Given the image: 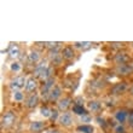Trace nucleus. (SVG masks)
Listing matches in <instances>:
<instances>
[{
  "label": "nucleus",
  "mask_w": 133,
  "mask_h": 133,
  "mask_svg": "<svg viewBox=\"0 0 133 133\" xmlns=\"http://www.w3.org/2000/svg\"><path fill=\"white\" fill-rule=\"evenodd\" d=\"M55 82H56L55 77H51V79H49L47 81H45V82H44V85H42V87H41V91H40L42 99H45V101H49L50 92L52 91V88L56 86V85H55Z\"/></svg>",
  "instance_id": "obj_1"
},
{
  "label": "nucleus",
  "mask_w": 133,
  "mask_h": 133,
  "mask_svg": "<svg viewBox=\"0 0 133 133\" xmlns=\"http://www.w3.org/2000/svg\"><path fill=\"white\" fill-rule=\"evenodd\" d=\"M25 85H27V80H25V76H17L12 79L10 81V84H9V87L14 92L16 91H19L22 88L24 87Z\"/></svg>",
  "instance_id": "obj_2"
},
{
  "label": "nucleus",
  "mask_w": 133,
  "mask_h": 133,
  "mask_svg": "<svg viewBox=\"0 0 133 133\" xmlns=\"http://www.w3.org/2000/svg\"><path fill=\"white\" fill-rule=\"evenodd\" d=\"M16 121V115L14 111H6L1 116V128H9L15 123Z\"/></svg>",
  "instance_id": "obj_3"
},
{
  "label": "nucleus",
  "mask_w": 133,
  "mask_h": 133,
  "mask_svg": "<svg viewBox=\"0 0 133 133\" xmlns=\"http://www.w3.org/2000/svg\"><path fill=\"white\" fill-rule=\"evenodd\" d=\"M127 88H128V85L127 82L125 81H120V82H116L111 86L110 88V95L111 96H119V95H122L125 92L127 91Z\"/></svg>",
  "instance_id": "obj_4"
},
{
  "label": "nucleus",
  "mask_w": 133,
  "mask_h": 133,
  "mask_svg": "<svg viewBox=\"0 0 133 133\" xmlns=\"http://www.w3.org/2000/svg\"><path fill=\"white\" fill-rule=\"evenodd\" d=\"M49 58L51 59L53 64H61L62 59H63V57H62V51H59V47L58 49H53V50H50L49 51Z\"/></svg>",
  "instance_id": "obj_5"
},
{
  "label": "nucleus",
  "mask_w": 133,
  "mask_h": 133,
  "mask_svg": "<svg viewBox=\"0 0 133 133\" xmlns=\"http://www.w3.org/2000/svg\"><path fill=\"white\" fill-rule=\"evenodd\" d=\"M73 116H71V114L68 111L65 112H62L59 115V119H58V123H59L61 126L63 127H69L73 125Z\"/></svg>",
  "instance_id": "obj_6"
},
{
  "label": "nucleus",
  "mask_w": 133,
  "mask_h": 133,
  "mask_svg": "<svg viewBox=\"0 0 133 133\" xmlns=\"http://www.w3.org/2000/svg\"><path fill=\"white\" fill-rule=\"evenodd\" d=\"M114 62H115L117 65H122V64H127L130 63V56L127 52H122V51H119L114 56Z\"/></svg>",
  "instance_id": "obj_7"
},
{
  "label": "nucleus",
  "mask_w": 133,
  "mask_h": 133,
  "mask_svg": "<svg viewBox=\"0 0 133 133\" xmlns=\"http://www.w3.org/2000/svg\"><path fill=\"white\" fill-rule=\"evenodd\" d=\"M117 75H130L131 73H133V63H127L122 64V65H117L115 69Z\"/></svg>",
  "instance_id": "obj_8"
},
{
  "label": "nucleus",
  "mask_w": 133,
  "mask_h": 133,
  "mask_svg": "<svg viewBox=\"0 0 133 133\" xmlns=\"http://www.w3.org/2000/svg\"><path fill=\"white\" fill-rule=\"evenodd\" d=\"M71 103H73V99L70 98V97H63V98H61L59 101L57 102V108H58V110H61V111L65 112L66 110L70 108Z\"/></svg>",
  "instance_id": "obj_9"
},
{
  "label": "nucleus",
  "mask_w": 133,
  "mask_h": 133,
  "mask_svg": "<svg viewBox=\"0 0 133 133\" xmlns=\"http://www.w3.org/2000/svg\"><path fill=\"white\" fill-rule=\"evenodd\" d=\"M49 63H47V61H41L39 64H36V66L34 68V76L36 77V79H39V77L42 75V73L45 71L47 68H49Z\"/></svg>",
  "instance_id": "obj_10"
},
{
  "label": "nucleus",
  "mask_w": 133,
  "mask_h": 133,
  "mask_svg": "<svg viewBox=\"0 0 133 133\" xmlns=\"http://www.w3.org/2000/svg\"><path fill=\"white\" fill-rule=\"evenodd\" d=\"M39 104V95L38 93H32L28 96V98L25 99V107L28 109H34Z\"/></svg>",
  "instance_id": "obj_11"
},
{
  "label": "nucleus",
  "mask_w": 133,
  "mask_h": 133,
  "mask_svg": "<svg viewBox=\"0 0 133 133\" xmlns=\"http://www.w3.org/2000/svg\"><path fill=\"white\" fill-rule=\"evenodd\" d=\"M46 127V123L44 121H32L29 123V131L33 133H39L41 132Z\"/></svg>",
  "instance_id": "obj_12"
},
{
  "label": "nucleus",
  "mask_w": 133,
  "mask_h": 133,
  "mask_svg": "<svg viewBox=\"0 0 133 133\" xmlns=\"http://www.w3.org/2000/svg\"><path fill=\"white\" fill-rule=\"evenodd\" d=\"M39 85H38V79L36 77H29L27 80V85H25V91L29 92L32 95V92H34L38 90Z\"/></svg>",
  "instance_id": "obj_13"
},
{
  "label": "nucleus",
  "mask_w": 133,
  "mask_h": 133,
  "mask_svg": "<svg viewBox=\"0 0 133 133\" xmlns=\"http://www.w3.org/2000/svg\"><path fill=\"white\" fill-rule=\"evenodd\" d=\"M128 112L126 109H120V110H117V111L115 112V119L116 121L119 123H121V125H123V123L127 121V119H128Z\"/></svg>",
  "instance_id": "obj_14"
},
{
  "label": "nucleus",
  "mask_w": 133,
  "mask_h": 133,
  "mask_svg": "<svg viewBox=\"0 0 133 133\" xmlns=\"http://www.w3.org/2000/svg\"><path fill=\"white\" fill-rule=\"evenodd\" d=\"M61 96H62V88L56 85V86L52 88V91L50 92L49 101L50 102H58L61 99Z\"/></svg>",
  "instance_id": "obj_15"
},
{
  "label": "nucleus",
  "mask_w": 133,
  "mask_h": 133,
  "mask_svg": "<svg viewBox=\"0 0 133 133\" xmlns=\"http://www.w3.org/2000/svg\"><path fill=\"white\" fill-rule=\"evenodd\" d=\"M62 57L63 59H66V61H70L73 59L75 57V52H74V49L71 46H65L62 49Z\"/></svg>",
  "instance_id": "obj_16"
},
{
  "label": "nucleus",
  "mask_w": 133,
  "mask_h": 133,
  "mask_svg": "<svg viewBox=\"0 0 133 133\" xmlns=\"http://www.w3.org/2000/svg\"><path fill=\"white\" fill-rule=\"evenodd\" d=\"M88 110L92 112H99L102 110V102L99 101H90L88 102Z\"/></svg>",
  "instance_id": "obj_17"
},
{
  "label": "nucleus",
  "mask_w": 133,
  "mask_h": 133,
  "mask_svg": "<svg viewBox=\"0 0 133 133\" xmlns=\"http://www.w3.org/2000/svg\"><path fill=\"white\" fill-rule=\"evenodd\" d=\"M19 53H21V51H19L18 45H16V44L10 45V47H9V55H10L11 58H18V57H19Z\"/></svg>",
  "instance_id": "obj_18"
},
{
  "label": "nucleus",
  "mask_w": 133,
  "mask_h": 133,
  "mask_svg": "<svg viewBox=\"0 0 133 133\" xmlns=\"http://www.w3.org/2000/svg\"><path fill=\"white\" fill-rule=\"evenodd\" d=\"M28 59L30 63H38L39 59H40V53L36 51V50H32L28 55Z\"/></svg>",
  "instance_id": "obj_19"
},
{
  "label": "nucleus",
  "mask_w": 133,
  "mask_h": 133,
  "mask_svg": "<svg viewBox=\"0 0 133 133\" xmlns=\"http://www.w3.org/2000/svg\"><path fill=\"white\" fill-rule=\"evenodd\" d=\"M92 46V42L90 41H76L74 42V47L79 50H87Z\"/></svg>",
  "instance_id": "obj_20"
},
{
  "label": "nucleus",
  "mask_w": 133,
  "mask_h": 133,
  "mask_svg": "<svg viewBox=\"0 0 133 133\" xmlns=\"http://www.w3.org/2000/svg\"><path fill=\"white\" fill-rule=\"evenodd\" d=\"M52 74H53V68H52V66H49V68H47V69H46L45 71L42 73V75H41L40 77H39V79H40V80H42L44 82H45V81H47L49 79L53 77V76H52Z\"/></svg>",
  "instance_id": "obj_21"
},
{
  "label": "nucleus",
  "mask_w": 133,
  "mask_h": 133,
  "mask_svg": "<svg viewBox=\"0 0 133 133\" xmlns=\"http://www.w3.org/2000/svg\"><path fill=\"white\" fill-rule=\"evenodd\" d=\"M73 112L79 116H84V115H87L88 114V112L86 111V109L84 108V105H75V104H74V107H73Z\"/></svg>",
  "instance_id": "obj_22"
},
{
  "label": "nucleus",
  "mask_w": 133,
  "mask_h": 133,
  "mask_svg": "<svg viewBox=\"0 0 133 133\" xmlns=\"http://www.w3.org/2000/svg\"><path fill=\"white\" fill-rule=\"evenodd\" d=\"M76 131L81 133H93V127L90 125H81L76 128Z\"/></svg>",
  "instance_id": "obj_23"
},
{
  "label": "nucleus",
  "mask_w": 133,
  "mask_h": 133,
  "mask_svg": "<svg viewBox=\"0 0 133 133\" xmlns=\"http://www.w3.org/2000/svg\"><path fill=\"white\" fill-rule=\"evenodd\" d=\"M61 45H62V42H58V41H55V42H51V41H47L46 42V47L49 50H53V49H58V47H61Z\"/></svg>",
  "instance_id": "obj_24"
},
{
  "label": "nucleus",
  "mask_w": 133,
  "mask_h": 133,
  "mask_svg": "<svg viewBox=\"0 0 133 133\" xmlns=\"http://www.w3.org/2000/svg\"><path fill=\"white\" fill-rule=\"evenodd\" d=\"M51 111H52V109L47 108V107H42L41 109H40V112H41V115L44 116V117H49L51 116Z\"/></svg>",
  "instance_id": "obj_25"
},
{
  "label": "nucleus",
  "mask_w": 133,
  "mask_h": 133,
  "mask_svg": "<svg viewBox=\"0 0 133 133\" xmlns=\"http://www.w3.org/2000/svg\"><path fill=\"white\" fill-rule=\"evenodd\" d=\"M14 99L16 102H22L23 99H24V93L21 91H16L14 92Z\"/></svg>",
  "instance_id": "obj_26"
},
{
  "label": "nucleus",
  "mask_w": 133,
  "mask_h": 133,
  "mask_svg": "<svg viewBox=\"0 0 133 133\" xmlns=\"http://www.w3.org/2000/svg\"><path fill=\"white\" fill-rule=\"evenodd\" d=\"M59 115L61 114H58V109H52V111H51V116H50V120H51V121H58Z\"/></svg>",
  "instance_id": "obj_27"
},
{
  "label": "nucleus",
  "mask_w": 133,
  "mask_h": 133,
  "mask_svg": "<svg viewBox=\"0 0 133 133\" xmlns=\"http://www.w3.org/2000/svg\"><path fill=\"white\" fill-rule=\"evenodd\" d=\"M10 68H11V70H12V71L18 73V71H21L22 65H21V63H18V62H14V63L10 65Z\"/></svg>",
  "instance_id": "obj_28"
},
{
  "label": "nucleus",
  "mask_w": 133,
  "mask_h": 133,
  "mask_svg": "<svg viewBox=\"0 0 133 133\" xmlns=\"http://www.w3.org/2000/svg\"><path fill=\"white\" fill-rule=\"evenodd\" d=\"M126 131H125V127H123V125H121V123H117L115 127H114V133H125Z\"/></svg>",
  "instance_id": "obj_29"
},
{
  "label": "nucleus",
  "mask_w": 133,
  "mask_h": 133,
  "mask_svg": "<svg viewBox=\"0 0 133 133\" xmlns=\"http://www.w3.org/2000/svg\"><path fill=\"white\" fill-rule=\"evenodd\" d=\"M97 121H98V123H99V126H102L103 128H107V121H105V119H103V117H97Z\"/></svg>",
  "instance_id": "obj_30"
},
{
  "label": "nucleus",
  "mask_w": 133,
  "mask_h": 133,
  "mask_svg": "<svg viewBox=\"0 0 133 133\" xmlns=\"http://www.w3.org/2000/svg\"><path fill=\"white\" fill-rule=\"evenodd\" d=\"M110 45H111V47H116V49H122L125 44H123V42H111Z\"/></svg>",
  "instance_id": "obj_31"
},
{
  "label": "nucleus",
  "mask_w": 133,
  "mask_h": 133,
  "mask_svg": "<svg viewBox=\"0 0 133 133\" xmlns=\"http://www.w3.org/2000/svg\"><path fill=\"white\" fill-rule=\"evenodd\" d=\"M127 121L130 123V126L133 127V110H131V111L128 112V119H127Z\"/></svg>",
  "instance_id": "obj_32"
},
{
  "label": "nucleus",
  "mask_w": 133,
  "mask_h": 133,
  "mask_svg": "<svg viewBox=\"0 0 133 133\" xmlns=\"http://www.w3.org/2000/svg\"><path fill=\"white\" fill-rule=\"evenodd\" d=\"M74 103H75V105H82L84 104V98H82V97H77V98L74 101Z\"/></svg>",
  "instance_id": "obj_33"
},
{
  "label": "nucleus",
  "mask_w": 133,
  "mask_h": 133,
  "mask_svg": "<svg viewBox=\"0 0 133 133\" xmlns=\"http://www.w3.org/2000/svg\"><path fill=\"white\" fill-rule=\"evenodd\" d=\"M90 116L88 115H84V116H81V121H90Z\"/></svg>",
  "instance_id": "obj_34"
},
{
  "label": "nucleus",
  "mask_w": 133,
  "mask_h": 133,
  "mask_svg": "<svg viewBox=\"0 0 133 133\" xmlns=\"http://www.w3.org/2000/svg\"><path fill=\"white\" fill-rule=\"evenodd\" d=\"M46 133H59V131L58 130H56V128H53V130H50V131H47Z\"/></svg>",
  "instance_id": "obj_35"
},
{
  "label": "nucleus",
  "mask_w": 133,
  "mask_h": 133,
  "mask_svg": "<svg viewBox=\"0 0 133 133\" xmlns=\"http://www.w3.org/2000/svg\"><path fill=\"white\" fill-rule=\"evenodd\" d=\"M130 95L133 97V85H132V86H131V87H130Z\"/></svg>",
  "instance_id": "obj_36"
}]
</instances>
